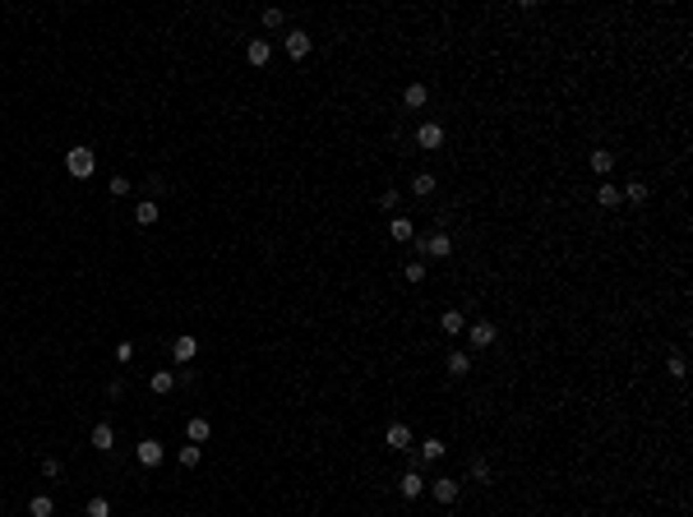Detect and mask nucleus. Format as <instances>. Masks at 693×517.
<instances>
[{
	"label": "nucleus",
	"instance_id": "1",
	"mask_svg": "<svg viewBox=\"0 0 693 517\" xmlns=\"http://www.w3.org/2000/svg\"><path fill=\"white\" fill-rule=\"evenodd\" d=\"M65 171H70L74 181H88L92 171H97V152L92 148H70L65 152Z\"/></svg>",
	"mask_w": 693,
	"mask_h": 517
},
{
	"label": "nucleus",
	"instance_id": "2",
	"mask_svg": "<svg viewBox=\"0 0 693 517\" xmlns=\"http://www.w3.org/2000/svg\"><path fill=\"white\" fill-rule=\"evenodd\" d=\"M467 333V342H472V351H485V347H494V337H499V328H494L490 319H476L472 328H462Z\"/></svg>",
	"mask_w": 693,
	"mask_h": 517
},
{
	"label": "nucleus",
	"instance_id": "3",
	"mask_svg": "<svg viewBox=\"0 0 693 517\" xmlns=\"http://www.w3.org/2000/svg\"><path fill=\"white\" fill-rule=\"evenodd\" d=\"M310 46H314V37H310L305 28H292L287 37H282V51H287L292 61H305V56H310Z\"/></svg>",
	"mask_w": 693,
	"mask_h": 517
},
{
	"label": "nucleus",
	"instance_id": "4",
	"mask_svg": "<svg viewBox=\"0 0 693 517\" xmlns=\"http://www.w3.org/2000/svg\"><path fill=\"white\" fill-rule=\"evenodd\" d=\"M384 443H388V448H393V453H412V448H416V439H412V429L402 425V420H393V425L384 429Z\"/></svg>",
	"mask_w": 693,
	"mask_h": 517
},
{
	"label": "nucleus",
	"instance_id": "5",
	"mask_svg": "<svg viewBox=\"0 0 693 517\" xmlns=\"http://www.w3.org/2000/svg\"><path fill=\"white\" fill-rule=\"evenodd\" d=\"M416 245H421V254H425V258H448V254H453L448 231H434V236H425V241H416Z\"/></svg>",
	"mask_w": 693,
	"mask_h": 517
},
{
	"label": "nucleus",
	"instance_id": "6",
	"mask_svg": "<svg viewBox=\"0 0 693 517\" xmlns=\"http://www.w3.org/2000/svg\"><path fill=\"white\" fill-rule=\"evenodd\" d=\"M194 356H199V337H190V333H181V337H176V342H171V361H176V365H190V361H194Z\"/></svg>",
	"mask_w": 693,
	"mask_h": 517
},
{
	"label": "nucleus",
	"instance_id": "7",
	"mask_svg": "<svg viewBox=\"0 0 693 517\" xmlns=\"http://www.w3.org/2000/svg\"><path fill=\"white\" fill-rule=\"evenodd\" d=\"M416 148H444V125L439 121L416 125Z\"/></svg>",
	"mask_w": 693,
	"mask_h": 517
},
{
	"label": "nucleus",
	"instance_id": "8",
	"mask_svg": "<svg viewBox=\"0 0 693 517\" xmlns=\"http://www.w3.org/2000/svg\"><path fill=\"white\" fill-rule=\"evenodd\" d=\"M398 494H402V499H421V494H425V476L416 472V467H407L402 480H398Z\"/></svg>",
	"mask_w": 693,
	"mask_h": 517
},
{
	"label": "nucleus",
	"instance_id": "9",
	"mask_svg": "<svg viewBox=\"0 0 693 517\" xmlns=\"http://www.w3.org/2000/svg\"><path fill=\"white\" fill-rule=\"evenodd\" d=\"M425 489H430V494H434V503H458V494H462V485H458V480H448V476H439V480H430V485H425Z\"/></svg>",
	"mask_w": 693,
	"mask_h": 517
},
{
	"label": "nucleus",
	"instance_id": "10",
	"mask_svg": "<svg viewBox=\"0 0 693 517\" xmlns=\"http://www.w3.org/2000/svg\"><path fill=\"white\" fill-rule=\"evenodd\" d=\"M134 457H139V467H162V457H167V448H162L157 439H143V443L134 448Z\"/></svg>",
	"mask_w": 693,
	"mask_h": 517
},
{
	"label": "nucleus",
	"instance_id": "11",
	"mask_svg": "<svg viewBox=\"0 0 693 517\" xmlns=\"http://www.w3.org/2000/svg\"><path fill=\"white\" fill-rule=\"evenodd\" d=\"M88 443L97 448V453H111V448H116V429H111V420H97L92 434H88Z\"/></svg>",
	"mask_w": 693,
	"mask_h": 517
},
{
	"label": "nucleus",
	"instance_id": "12",
	"mask_svg": "<svg viewBox=\"0 0 693 517\" xmlns=\"http://www.w3.org/2000/svg\"><path fill=\"white\" fill-rule=\"evenodd\" d=\"M245 61H250V65H259V70H263V65L273 61V42H268V37H250V46H245Z\"/></svg>",
	"mask_w": 693,
	"mask_h": 517
},
{
	"label": "nucleus",
	"instance_id": "13",
	"mask_svg": "<svg viewBox=\"0 0 693 517\" xmlns=\"http://www.w3.org/2000/svg\"><path fill=\"white\" fill-rule=\"evenodd\" d=\"M444 369L453 374V379H467V374H472V351H448Z\"/></svg>",
	"mask_w": 693,
	"mask_h": 517
},
{
	"label": "nucleus",
	"instance_id": "14",
	"mask_svg": "<svg viewBox=\"0 0 693 517\" xmlns=\"http://www.w3.org/2000/svg\"><path fill=\"white\" fill-rule=\"evenodd\" d=\"M388 236H393L398 245L416 241V222H412V217H388Z\"/></svg>",
	"mask_w": 693,
	"mask_h": 517
},
{
	"label": "nucleus",
	"instance_id": "15",
	"mask_svg": "<svg viewBox=\"0 0 693 517\" xmlns=\"http://www.w3.org/2000/svg\"><path fill=\"white\" fill-rule=\"evenodd\" d=\"M425 102H430V88H425V83H407V88H402V107L421 111Z\"/></svg>",
	"mask_w": 693,
	"mask_h": 517
},
{
	"label": "nucleus",
	"instance_id": "16",
	"mask_svg": "<svg viewBox=\"0 0 693 517\" xmlns=\"http://www.w3.org/2000/svg\"><path fill=\"white\" fill-rule=\"evenodd\" d=\"M610 171H615V152H610V148H592V176L605 181Z\"/></svg>",
	"mask_w": 693,
	"mask_h": 517
},
{
	"label": "nucleus",
	"instance_id": "17",
	"mask_svg": "<svg viewBox=\"0 0 693 517\" xmlns=\"http://www.w3.org/2000/svg\"><path fill=\"white\" fill-rule=\"evenodd\" d=\"M444 457V439H421L416 443V462H439Z\"/></svg>",
	"mask_w": 693,
	"mask_h": 517
},
{
	"label": "nucleus",
	"instance_id": "18",
	"mask_svg": "<svg viewBox=\"0 0 693 517\" xmlns=\"http://www.w3.org/2000/svg\"><path fill=\"white\" fill-rule=\"evenodd\" d=\"M148 388H153L157 397H167L171 388H176V374H171V369H153V374H148Z\"/></svg>",
	"mask_w": 693,
	"mask_h": 517
},
{
	"label": "nucleus",
	"instance_id": "19",
	"mask_svg": "<svg viewBox=\"0 0 693 517\" xmlns=\"http://www.w3.org/2000/svg\"><path fill=\"white\" fill-rule=\"evenodd\" d=\"M439 328H444V337H458L462 328H467V319H462V310H444V314H439Z\"/></svg>",
	"mask_w": 693,
	"mask_h": 517
},
{
	"label": "nucleus",
	"instance_id": "20",
	"mask_svg": "<svg viewBox=\"0 0 693 517\" xmlns=\"http://www.w3.org/2000/svg\"><path fill=\"white\" fill-rule=\"evenodd\" d=\"M596 203H601V208H615V203H624V194H619V185L601 181V185H596Z\"/></svg>",
	"mask_w": 693,
	"mask_h": 517
},
{
	"label": "nucleus",
	"instance_id": "21",
	"mask_svg": "<svg viewBox=\"0 0 693 517\" xmlns=\"http://www.w3.org/2000/svg\"><path fill=\"white\" fill-rule=\"evenodd\" d=\"M208 434H213V425H208L203 416H194V420L185 425V439H190V443H208Z\"/></svg>",
	"mask_w": 693,
	"mask_h": 517
},
{
	"label": "nucleus",
	"instance_id": "22",
	"mask_svg": "<svg viewBox=\"0 0 693 517\" xmlns=\"http://www.w3.org/2000/svg\"><path fill=\"white\" fill-rule=\"evenodd\" d=\"M619 194L629 199V203H647V199H652V185H647V181H629Z\"/></svg>",
	"mask_w": 693,
	"mask_h": 517
},
{
	"label": "nucleus",
	"instance_id": "23",
	"mask_svg": "<svg viewBox=\"0 0 693 517\" xmlns=\"http://www.w3.org/2000/svg\"><path fill=\"white\" fill-rule=\"evenodd\" d=\"M134 222H139V227H153V222H157V203H153V199H139V203H134Z\"/></svg>",
	"mask_w": 693,
	"mask_h": 517
},
{
	"label": "nucleus",
	"instance_id": "24",
	"mask_svg": "<svg viewBox=\"0 0 693 517\" xmlns=\"http://www.w3.org/2000/svg\"><path fill=\"white\" fill-rule=\"evenodd\" d=\"M434 185H439V181H434L430 171H421V176H412V194H416V199H430Z\"/></svg>",
	"mask_w": 693,
	"mask_h": 517
},
{
	"label": "nucleus",
	"instance_id": "25",
	"mask_svg": "<svg viewBox=\"0 0 693 517\" xmlns=\"http://www.w3.org/2000/svg\"><path fill=\"white\" fill-rule=\"evenodd\" d=\"M28 513H32V517H51V513H56V499H51V494H32V499H28Z\"/></svg>",
	"mask_w": 693,
	"mask_h": 517
},
{
	"label": "nucleus",
	"instance_id": "26",
	"mask_svg": "<svg viewBox=\"0 0 693 517\" xmlns=\"http://www.w3.org/2000/svg\"><path fill=\"white\" fill-rule=\"evenodd\" d=\"M467 480H476V485H490V462H485V457H476V462L467 467Z\"/></svg>",
	"mask_w": 693,
	"mask_h": 517
},
{
	"label": "nucleus",
	"instance_id": "27",
	"mask_svg": "<svg viewBox=\"0 0 693 517\" xmlns=\"http://www.w3.org/2000/svg\"><path fill=\"white\" fill-rule=\"evenodd\" d=\"M402 273H407L412 287H421V282H425V258H407V268H402Z\"/></svg>",
	"mask_w": 693,
	"mask_h": 517
},
{
	"label": "nucleus",
	"instance_id": "28",
	"mask_svg": "<svg viewBox=\"0 0 693 517\" xmlns=\"http://www.w3.org/2000/svg\"><path fill=\"white\" fill-rule=\"evenodd\" d=\"M199 443H181V453H176V462H181V467H199Z\"/></svg>",
	"mask_w": 693,
	"mask_h": 517
},
{
	"label": "nucleus",
	"instance_id": "29",
	"mask_svg": "<svg viewBox=\"0 0 693 517\" xmlns=\"http://www.w3.org/2000/svg\"><path fill=\"white\" fill-rule=\"evenodd\" d=\"M665 374H670V379H684V374H689V365H684V356H679V351H675V356H665Z\"/></svg>",
	"mask_w": 693,
	"mask_h": 517
},
{
	"label": "nucleus",
	"instance_id": "30",
	"mask_svg": "<svg viewBox=\"0 0 693 517\" xmlns=\"http://www.w3.org/2000/svg\"><path fill=\"white\" fill-rule=\"evenodd\" d=\"M88 517H111V499L92 494V499H88Z\"/></svg>",
	"mask_w": 693,
	"mask_h": 517
},
{
	"label": "nucleus",
	"instance_id": "31",
	"mask_svg": "<svg viewBox=\"0 0 693 517\" xmlns=\"http://www.w3.org/2000/svg\"><path fill=\"white\" fill-rule=\"evenodd\" d=\"M259 23H263V28H282V23H287V14H282V10H263Z\"/></svg>",
	"mask_w": 693,
	"mask_h": 517
},
{
	"label": "nucleus",
	"instance_id": "32",
	"mask_svg": "<svg viewBox=\"0 0 693 517\" xmlns=\"http://www.w3.org/2000/svg\"><path fill=\"white\" fill-rule=\"evenodd\" d=\"M130 190H134V185L125 181V176H111V194H116V199H125V194H130Z\"/></svg>",
	"mask_w": 693,
	"mask_h": 517
},
{
	"label": "nucleus",
	"instance_id": "33",
	"mask_svg": "<svg viewBox=\"0 0 693 517\" xmlns=\"http://www.w3.org/2000/svg\"><path fill=\"white\" fill-rule=\"evenodd\" d=\"M398 190H384V194H379V208H384V213H393V208H398Z\"/></svg>",
	"mask_w": 693,
	"mask_h": 517
},
{
	"label": "nucleus",
	"instance_id": "34",
	"mask_svg": "<svg viewBox=\"0 0 693 517\" xmlns=\"http://www.w3.org/2000/svg\"><path fill=\"white\" fill-rule=\"evenodd\" d=\"M116 361L130 365V361H134V342H121V347H116Z\"/></svg>",
	"mask_w": 693,
	"mask_h": 517
},
{
	"label": "nucleus",
	"instance_id": "35",
	"mask_svg": "<svg viewBox=\"0 0 693 517\" xmlns=\"http://www.w3.org/2000/svg\"><path fill=\"white\" fill-rule=\"evenodd\" d=\"M42 476H46V480H56V476H61V462H56V457H46V462H42Z\"/></svg>",
	"mask_w": 693,
	"mask_h": 517
},
{
	"label": "nucleus",
	"instance_id": "36",
	"mask_svg": "<svg viewBox=\"0 0 693 517\" xmlns=\"http://www.w3.org/2000/svg\"><path fill=\"white\" fill-rule=\"evenodd\" d=\"M83 517H88V513H83Z\"/></svg>",
	"mask_w": 693,
	"mask_h": 517
}]
</instances>
